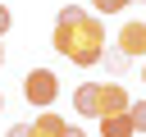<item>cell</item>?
<instances>
[{
	"label": "cell",
	"mask_w": 146,
	"mask_h": 137,
	"mask_svg": "<svg viewBox=\"0 0 146 137\" xmlns=\"http://www.w3.org/2000/svg\"><path fill=\"white\" fill-rule=\"evenodd\" d=\"M50 46H55L68 64H78V68H96L100 55H105V27H100L96 14L78 9V5H64V9L55 14Z\"/></svg>",
	"instance_id": "cell-1"
},
{
	"label": "cell",
	"mask_w": 146,
	"mask_h": 137,
	"mask_svg": "<svg viewBox=\"0 0 146 137\" xmlns=\"http://www.w3.org/2000/svg\"><path fill=\"white\" fill-rule=\"evenodd\" d=\"M73 110H78L82 119H100V82H78Z\"/></svg>",
	"instance_id": "cell-6"
},
{
	"label": "cell",
	"mask_w": 146,
	"mask_h": 137,
	"mask_svg": "<svg viewBox=\"0 0 146 137\" xmlns=\"http://www.w3.org/2000/svg\"><path fill=\"white\" fill-rule=\"evenodd\" d=\"M128 105H132V96L123 91V82H100V119L128 114Z\"/></svg>",
	"instance_id": "cell-5"
},
{
	"label": "cell",
	"mask_w": 146,
	"mask_h": 137,
	"mask_svg": "<svg viewBox=\"0 0 146 137\" xmlns=\"http://www.w3.org/2000/svg\"><path fill=\"white\" fill-rule=\"evenodd\" d=\"M23 96H27L32 110H50L55 96H59V78H55L50 68H32V73L23 78Z\"/></svg>",
	"instance_id": "cell-2"
},
{
	"label": "cell",
	"mask_w": 146,
	"mask_h": 137,
	"mask_svg": "<svg viewBox=\"0 0 146 137\" xmlns=\"http://www.w3.org/2000/svg\"><path fill=\"white\" fill-rule=\"evenodd\" d=\"M64 137H87V132H82L78 123H64Z\"/></svg>",
	"instance_id": "cell-12"
},
{
	"label": "cell",
	"mask_w": 146,
	"mask_h": 137,
	"mask_svg": "<svg viewBox=\"0 0 146 137\" xmlns=\"http://www.w3.org/2000/svg\"><path fill=\"white\" fill-rule=\"evenodd\" d=\"M128 123H132V132H146V100L128 105Z\"/></svg>",
	"instance_id": "cell-9"
},
{
	"label": "cell",
	"mask_w": 146,
	"mask_h": 137,
	"mask_svg": "<svg viewBox=\"0 0 146 137\" xmlns=\"http://www.w3.org/2000/svg\"><path fill=\"white\" fill-rule=\"evenodd\" d=\"M132 0H91V9H100V14H119V9H128Z\"/></svg>",
	"instance_id": "cell-10"
},
{
	"label": "cell",
	"mask_w": 146,
	"mask_h": 137,
	"mask_svg": "<svg viewBox=\"0 0 146 137\" xmlns=\"http://www.w3.org/2000/svg\"><path fill=\"white\" fill-rule=\"evenodd\" d=\"M9 23H14V14H9V9H5V5H0V37H5V32H9Z\"/></svg>",
	"instance_id": "cell-11"
},
{
	"label": "cell",
	"mask_w": 146,
	"mask_h": 137,
	"mask_svg": "<svg viewBox=\"0 0 146 137\" xmlns=\"http://www.w3.org/2000/svg\"><path fill=\"white\" fill-rule=\"evenodd\" d=\"M100 137H132L128 114H110V119H100Z\"/></svg>",
	"instance_id": "cell-7"
},
{
	"label": "cell",
	"mask_w": 146,
	"mask_h": 137,
	"mask_svg": "<svg viewBox=\"0 0 146 137\" xmlns=\"http://www.w3.org/2000/svg\"><path fill=\"white\" fill-rule=\"evenodd\" d=\"M100 64H105V68H110V73H114V78H123V73H128V64H132V59H123V55H119V50H105V55H100Z\"/></svg>",
	"instance_id": "cell-8"
},
{
	"label": "cell",
	"mask_w": 146,
	"mask_h": 137,
	"mask_svg": "<svg viewBox=\"0 0 146 137\" xmlns=\"http://www.w3.org/2000/svg\"><path fill=\"white\" fill-rule=\"evenodd\" d=\"M141 5H146V0H141Z\"/></svg>",
	"instance_id": "cell-16"
},
{
	"label": "cell",
	"mask_w": 146,
	"mask_h": 137,
	"mask_svg": "<svg viewBox=\"0 0 146 137\" xmlns=\"http://www.w3.org/2000/svg\"><path fill=\"white\" fill-rule=\"evenodd\" d=\"M0 64H5V50H0Z\"/></svg>",
	"instance_id": "cell-14"
},
{
	"label": "cell",
	"mask_w": 146,
	"mask_h": 137,
	"mask_svg": "<svg viewBox=\"0 0 146 137\" xmlns=\"http://www.w3.org/2000/svg\"><path fill=\"white\" fill-rule=\"evenodd\" d=\"M141 82H146V64H141Z\"/></svg>",
	"instance_id": "cell-13"
},
{
	"label": "cell",
	"mask_w": 146,
	"mask_h": 137,
	"mask_svg": "<svg viewBox=\"0 0 146 137\" xmlns=\"http://www.w3.org/2000/svg\"><path fill=\"white\" fill-rule=\"evenodd\" d=\"M114 50H119L123 59H141V55H146V23H137V18H132V23H123V27H119Z\"/></svg>",
	"instance_id": "cell-3"
},
{
	"label": "cell",
	"mask_w": 146,
	"mask_h": 137,
	"mask_svg": "<svg viewBox=\"0 0 146 137\" xmlns=\"http://www.w3.org/2000/svg\"><path fill=\"white\" fill-rule=\"evenodd\" d=\"M0 110H5V96H0Z\"/></svg>",
	"instance_id": "cell-15"
},
{
	"label": "cell",
	"mask_w": 146,
	"mask_h": 137,
	"mask_svg": "<svg viewBox=\"0 0 146 137\" xmlns=\"http://www.w3.org/2000/svg\"><path fill=\"white\" fill-rule=\"evenodd\" d=\"M9 137H64V119L50 114V110H41V119H32V123H14Z\"/></svg>",
	"instance_id": "cell-4"
}]
</instances>
